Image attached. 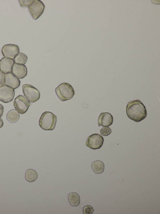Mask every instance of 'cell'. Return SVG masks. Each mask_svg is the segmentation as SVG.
Returning a JSON list of instances; mask_svg holds the SVG:
<instances>
[{
	"label": "cell",
	"mask_w": 160,
	"mask_h": 214,
	"mask_svg": "<svg viewBox=\"0 0 160 214\" xmlns=\"http://www.w3.org/2000/svg\"><path fill=\"white\" fill-rule=\"evenodd\" d=\"M126 113L130 119L137 122L143 120L147 116L146 107L139 99L132 100L128 103Z\"/></svg>",
	"instance_id": "6da1fadb"
},
{
	"label": "cell",
	"mask_w": 160,
	"mask_h": 214,
	"mask_svg": "<svg viewBox=\"0 0 160 214\" xmlns=\"http://www.w3.org/2000/svg\"><path fill=\"white\" fill-rule=\"evenodd\" d=\"M57 121V117L55 115L51 112L46 111L42 114L39 124L43 130L52 131L54 129Z\"/></svg>",
	"instance_id": "7a4b0ae2"
},
{
	"label": "cell",
	"mask_w": 160,
	"mask_h": 214,
	"mask_svg": "<svg viewBox=\"0 0 160 214\" xmlns=\"http://www.w3.org/2000/svg\"><path fill=\"white\" fill-rule=\"evenodd\" d=\"M55 93L62 101L69 100L72 98L75 94L73 88L70 84L63 83L55 88Z\"/></svg>",
	"instance_id": "3957f363"
},
{
	"label": "cell",
	"mask_w": 160,
	"mask_h": 214,
	"mask_svg": "<svg viewBox=\"0 0 160 214\" xmlns=\"http://www.w3.org/2000/svg\"><path fill=\"white\" fill-rule=\"evenodd\" d=\"M22 88L25 97L29 102L33 103L40 99L39 91L33 86L26 84L22 85Z\"/></svg>",
	"instance_id": "277c9868"
},
{
	"label": "cell",
	"mask_w": 160,
	"mask_h": 214,
	"mask_svg": "<svg viewBox=\"0 0 160 214\" xmlns=\"http://www.w3.org/2000/svg\"><path fill=\"white\" fill-rule=\"evenodd\" d=\"M45 8L44 3L40 0H33L28 7L29 12L35 20L38 19L42 14Z\"/></svg>",
	"instance_id": "5b68a950"
},
{
	"label": "cell",
	"mask_w": 160,
	"mask_h": 214,
	"mask_svg": "<svg viewBox=\"0 0 160 214\" xmlns=\"http://www.w3.org/2000/svg\"><path fill=\"white\" fill-rule=\"evenodd\" d=\"M13 105L15 110L19 113L23 114L27 111L31 104L24 96L20 95L14 99Z\"/></svg>",
	"instance_id": "8992f818"
},
{
	"label": "cell",
	"mask_w": 160,
	"mask_h": 214,
	"mask_svg": "<svg viewBox=\"0 0 160 214\" xmlns=\"http://www.w3.org/2000/svg\"><path fill=\"white\" fill-rule=\"evenodd\" d=\"M103 137L98 134H93L88 137L86 141L87 146L92 149L100 148L103 143Z\"/></svg>",
	"instance_id": "52a82bcc"
},
{
	"label": "cell",
	"mask_w": 160,
	"mask_h": 214,
	"mask_svg": "<svg viewBox=\"0 0 160 214\" xmlns=\"http://www.w3.org/2000/svg\"><path fill=\"white\" fill-rule=\"evenodd\" d=\"M15 95L14 89L4 85L0 87V101L7 103L12 101Z\"/></svg>",
	"instance_id": "ba28073f"
},
{
	"label": "cell",
	"mask_w": 160,
	"mask_h": 214,
	"mask_svg": "<svg viewBox=\"0 0 160 214\" xmlns=\"http://www.w3.org/2000/svg\"><path fill=\"white\" fill-rule=\"evenodd\" d=\"M1 51L4 57L13 60L15 57L19 53V48L18 45L13 44H8L3 46Z\"/></svg>",
	"instance_id": "9c48e42d"
},
{
	"label": "cell",
	"mask_w": 160,
	"mask_h": 214,
	"mask_svg": "<svg viewBox=\"0 0 160 214\" xmlns=\"http://www.w3.org/2000/svg\"><path fill=\"white\" fill-rule=\"evenodd\" d=\"M11 72L18 78L22 79L27 75V69L24 65H20L14 63Z\"/></svg>",
	"instance_id": "30bf717a"
},
{
	"label": "cell",
	"mask_w": 160,
	"mask_h": 214,
	"mask_svg": "<svg viewBox=\"0 0 160 214\" xmlns=\"http://www.w3.org/2000/svg\"><path fill=\"white\" fill-rule=\"evenodd\" d=\"M20 81L12 72L5 74V85L15 89L20 85Z\"/></svg>",
	"instance_id": "8fae6325"
},
{
	"label": "cell",
	"mask_w": 160,
	"mask_h": 214,
	"mask_svg": "<svg viewBox=\"0 0 160 214\" xmlns=\"http://www.w3.org/2000/svg\"><path fill=\"white\" fill-rule=\"evenodd\" d=\"M113 122V117L108 112H102L99 115L98 119V125L103 126H110Z\"/></svg>",
	"instance_id": "7c38bea8"
},
{
	"label": "cell",
	"mask_w": 160,
	"mask_h": 214,
	"mask_svg": "<svg viewBox=\"0 0 160 214\" xmlns=\"http://www.w3.org/2000/svg\"><path fill=\"white\" fill-rule=\"evenodd\" d=\"M14 63L12 59L4 57L0 60V71L5 74L12 72V69Z\"/></svg>",
	"instance_id": "4fadbf2b"
},
{
	"label": "cell",
	"mask_w": 160,
	"mask_h": 214,
	"mask_svg": "<svg viewBox=\"0 0 160 214\" xmlns=\"http://www.w3.org/2000/svg\"><path fill=\"white\" fill-rule=\"evenodd\" d=\"M19 113L15 109L11 110L9 111L6 115L7 120L11 123L16 122L19 120Z\"/></svg>",
	"instance_id": "5bb4252c"
},
{
	"label": "cell",
	"mask_w": 160,
	"mask_h": 214,
	"mask_svg": "<svg viewBox=\"0 0 160 214\" xmlns=\"http://www.w3.org/2000/svg\"><path fill=\"white\" fill-rule=\"evenodd\" d=\"M68 199L69 202L72 206H77L80 203V197L79 195L75 192H72L68 195Z\"/></svg>",
	"instance_id": "9a60e30c"
},
{
	"label": "cell",
	"mask_w": 160,
	"mask_h": 214,
	"mask_svg": "<svg viewBox=\"0 0 160 214\" xmlns=\"http://www.w3.org/2000/svg\"><path fill=\"white\" fill-rule=\"evenodd\" d=\"M91 167L95 173L97 174H100L102 173L104 170V165L102 161L96 160L92 163Z\"/></svg>",
	"instance_id": "2e32d148"
},
{
	"label": "cell",
	"mask_w": 160,
	"mask_h": 214,
	"mask_svg": "<svg viewBox=\"0 0 160 214\" xmlns=\"http://www.w3.org/2000/svg\"><path fill=\"white\" fill-rule=\"evenodd\" d=\"M38 174L37 172L32 169H27L25 173L26 180L29 182L35 181L37 179Z\"/></svg>",
	"instance_id": "e0dca14e"
},
{
	"label": "cell",
	"mask_w": 160,
	"mask_h": 214,
	"mask_svg": "<svg viewBox=\"0 0 160 214\" xmlns=\"http://www.w3.org/2000/svg\"><path fill=\"white\" fill-rule=\"evenodd\" d=\"M28 57L22 53H19L14 59V63L20 65H24L27 62Z\"/></svg>",
	"instance_id": "ac0fdd59"
},
{
	"label": "cell",
	"mask_w": 160,
	"mask_h": 214,
	"mask_svg": "<svg viewBox=\"0 0 160 214\" xmlns=\"http://www.w3.org/2000/svg\"><path fill=\"white\" fill-rule=\"evenodd\" d=\"M111 129L108 126L102 127L100 131L101 134L103 136H107L112 132Z\"/></svg>",
	"instance_id": "d6986e66"
},
{
	"label": "cell",
	"mask_w": 160,
	"mask_h": 214,
	"mask_svg": "<svg viewBox=\"0 0 160 214\" xmlns=\"http://www.w3.org/2000/svg\"><path fill=\"white\" fill-rule=\"evenodd\" d=\"M94 210L92 206L90 205H87L83 208V213L84 214H92Z\"/></svg>",
	"instance_id": "ffe728a7"
},
{
	"label": "cell",
	"mask_w": 160,
	"mask_h": 214,
	"mask_svg": "<svg viewBox=\"0 0 160 214\" xmlns=\"http://www.w3.org/2000/svg\"><path fill=\"white\" fill-rule=\"evenodd\" d=\"M33 0H20L19 2L20 6L22 7H28L31 3L32 2Z\"/></svg>",
	"instance_id": "44dd1931"
},
{
	"label": "cell",
	"mask_w": 160,
	"mask_h": 214,
	"mask_svg": "<svg viewBox=\"0 0 160 214\" xmlns=\"http://www.w3.org/2000/svg\"><path fill=\"white\" fill-rule=\"evenodd\" d=\"M5 74L0 71V87L5 85Z\"/></svg>",
	"instance_id": "7402d4cb"
},
{
	"label": "cell",
	"mask_w": 160,
	"mask_h": 214,
	"mask_svg": "<svg viewBox=\"0 0 160 214\" xmlns=\"http://www.w3.org/2000/svg\"><path fill=\"white\" fill-rule=\"evenodd\" d=\"M4 108L3 106L0 104V117L2 115L3 112Z\"/></svg>",
	"instance_id": "603a6c76"
},
{
	"label": "cell",
	"mask_w": 160,
	"mask_h": 214,
	"mask_svg": "<svg viewBox=\"0 0 160 214\" xmlns=\"http://www.w3.org/2000/svg\"><path fill=\"white\" fill-rule=\"evenodd\" d=\"M3 125V122L2 119L0 117V128H2Z\"/></svg>",
	"instance_id": "cb8c5ba5"
}]
</instances>
